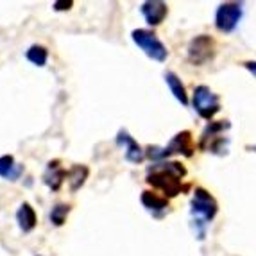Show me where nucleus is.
Listing matches in <instances>:
<instances>
[{"mask_svg":"<svg viewBox=\"0 0 256 256\" xmlns=\"http://www.w3.org/2000/svg\"><path fill=\"white\" fill-rule=\"evenodd\" d=\"M70 212H72V206L66 204V202H58V204H54L50 210V224L56 228L64 226V222H66V217H68Z\"/></svg>","mask_w":256,"mask_h":256,"instance_id":"f3484780","label":"nucleus"},{"mask_svg":"<svg viewBox=\"0 0 256 256\" xmlns=\"http://www.w3.org/2000/svg\"><path fill=\"white\" fill-rule=\"evenodd\" d=\"M142 14L146 18V22L149 26H160L163 20L168 14V6L165 2H160V0H149V2H144L140 8Z\"/></svg>","mask_w":256,"mask_h":256,"instance_id":"9d476101","label":"nucleus"},{"mask_svg":"<svg viewBox=\"0 0 256 256\" xmlns=\"http://www.w3.org/2000/svg\"><path fill=\"white\" fill-rule=\"evenodd\" d=\"M196 147H194V138L190 131H181L178 132L174 138L170 140V144L163 149H158V147H149V156L150 160H163L170 154H184V156H192Z\"/></svg>","mask_w":256,"mask_h":256,"instance_id":"7ed1b4c3","label":"nucleus"},{"mask_svg":"<svg viewBox=\"0 0 256 256\" xmlns=\"http://www.w3.org/2000/svg\"><path fill=\"white\" fill-rule=\"evenodd\" d=\"M116 144L126 147L124 149L126 150V160H128L129 163L138 165V163L144 162V158H146V150L138 146V142L134 140V138H132L126 129H120L118 131V134H116Z\"/></svg>","mask_w":256,"mask_h":256,"instance_id":"1a4fd4ad","label":"nucleus"},{"mask_svg":"<svg viewBox=\"0 0 256 256\" xmlns=\"http://www.w3.org/2000/svg\"><path fill=\"white\" fill-rule=\"evenodd\" d=\"M244 9L238 2H226L220 4L215 13V27L220 32H233L242 20Z\"/></svg>","mask_w":256,"mask_h":256,"instance_id":"39448f33","label":"nucleus"},{"mask_svg":"<svg viewBox=\"0 0 256 256\" xmlns=\"http://www.w3.org/2000/svg\"><path fill=\"white\" fill-rule=\"evenodd\" d=\"M217 212H218V204L215 201V197L208 190H204V188H196V192H194L192 197V214L197 215V217H201L202 220L210 222L215 218Z\"/></svg>","mask_w":256,"mask_h":256,"instance_id":"0eeeda50","label":"nucleus"},{"mask_svg":"<svg viewBox=\"0 0 256 256\" xmlns=\"http://www.w3.org/2000/svg\"><path fill=\"white\" fill-rule=\"evenodd\" d=\"M26 170L22 163H16L13 154H4L0 156V178L8 181H18Z\"/></svg>","mask_w":256,"mask_h":256,"instance_id":"f8f14e48","label":"nucleus"},{"mask_svg":"<svg viewBox=\"0 0 256 256\" xmlns=\"http://www.w3.org/2000/svg\"><path fill=\"white\" fill-rule=\"evenodd\" d=\"M215 56V42L212 36H196V38L190 42L188 45V61L196 66H201V64L208 63V61L214 60Z\"/></svg>","mask_w":256,"mask_h":256,"instance_id":"423d86ee","label":"nucleus"},{"mask_svg":"<svg viewBox=\"0 0 256 256\" xmlns=\"http://www.w3.org/2000/svg\"><path fill=\"white\" fill-rule=\"evenodd\" d=\"M186 176V168L180 162L158 163L147 174V184L160 190L165 197H176L181 194V181Z\"/></svg>","mask_w":256,"mask_h":256,"instance_id":"f257e3e1","label":"nucleus"},{"mask_svg":"<svg viewBox=\"0 0 256 256\" xmlns=\"http://www.w3.org/2000/svg\"><path fill=\"white\" fill-rule=\"evenodd\" d=\"M142 204L144 208L152 212V214H158V212H165L168 210V201H166V197L158 196L156 192H150V190H146V192H142Z\"/></svg>","mask_w":256,"mask_h":256,"instance_id":"4468645a","label":"nucleus"},{"mask_svg":"<svg viewBox=\"0 0 256 256\" xmlns=\"http://www.w3.org/2000/svg\"><path fill=\"white\" fill-rule=\"evenodd\" d=\"M88 176H90V168L86 165H72L68 168V176H66V181H68V186H70V192L76 194L77 190H81V186L86 183L88 180Z\"/></svg>","mask_w":256,"mask_h":256,"instance_id":"ddd939ff","label":"nucleus"},{"mask_svg":"<svg viewBox=\"0 0 256 256\" xmlns=\"http://www.w3.org/2000/svg\"><path fill=\"white\" fill-rule=\"evenodd\" d=\"M16 222L22 233H30L38 226V215L30 202H22L16 212Z\"/></svg>","mask_w":256,"mask_h":256,"instance_id":"9b49d317","label":"nucleus"},{"mask_svg":"<svg viewBox=\"0 0 256 256\" xmlns=\"http://www.w3.org/2000/svg\"><path fill=\"white\" fill-rule=\"evenodd\" d=\"M66 176H68V170L61 165V160H50L45 166L42 181L50 188L52 192H60L63 183L66 181Z\"/></svg>","mask_w":256,"mask_h":256,"instance_id":"6e6552de","label":"nucleus"},{"mask_svg":"<svg viewBox=\"0 0 256 256\" xmlns=\"http://www.w3.org/2000/svg\"><path fill=\"white\" fill-rule=\"evenodd\" d=\"M165 82H166V86L170 88V92H172V95L176 97V100H178V102H181L183 106H188L186 90H184V84L181 82V79L178 77V74L166 72L165 74Z\"/></svg>","mask_w":256,"mask_h":256,"instance_id":"2eb2a0df","label":"nucleus"},{"mask_svg":"<svg viewBox=\"0 0 256 256\" xmlns=\"http://www.w3.org/2000/svg\"><path fill=\"white\" fill-rule=\"evenodd\" d=\"M38 256H42V254H38Z\"/></svg>","mask_w":256,"mask_h":256,"instance_id":"aec40b11","label":"nucleus"},{"mask_svg":"<svg viewBox=\"0 0 256 256\" xmlns=\"http://www.w3.org/2000/svg\"><path fill=\"white\" fill-rule=\"evenodd\" d=\"M72 6H74V0H58V2L52 4V9L60 13V11H70Z\"/></svg>","mask_w":256,"mask_h":256,"instance_id":"a211bd4d","label":"nucleus"},{"mask_svg":"<svg viewBox=\"0 0 256 256\" xmlns=\"http://www.w3.org/2000/svg\"><path fill=\"white\" fill-rule=\"evenodd\" d=\"M132 42L136 43V47H140L144 50V54L147 58H150L152 61H158V63H163V61L168 58V50L162 43V40L154 34L152 30L147 29H134L131 32Z\"/></svg>","mask_w":256,"mask_h":256,"instance_id":"f03ea898","label":"nucleus"},{"mask_svg":"<svg viewBox=\"0 0 256 256\" xmlns=\"http://www.w3.org/2000/svg\"><path fill=\"white\" fill-rule=\"evenodd\" d=\"M26 58H27V61H30L34 66L42 68V66H45V64L48 63V48L34 43V45H30L26 50Z\"/></svg>","mask_w":256,"mask_h":256,"instance_id":"dca6fc26","label":"nucleus"},{"mask_svg":"<svg viewBox=\"0 0 256 256\" xmlns=\"http://www.w3.org/2000/svg\"><path fill=\"white\" fill-rule=\"evenodd\" d=\"M244 66H246V68H248L249 72L256 77V61H246V63H244Z\"/></svg>","mask_w":256,"mask_h":256,"instance_id":"6ab92c4d","label":"nucleus"},{"mask_svg":"<svg viewBox=\"0 0 256 256\" xmlns=\"http://www.w3.org/2000/svg\"><path fill=\"white\" fill-rule=\"evenodd\" d=\"M194 110L199 113V116H202L204 120H212L218 111H220V100H218V95L214 94L208 86L199 84L196 86L192 97Z\"/></svg>","mask_w":256,"mask_h":256,"instance_id":"20e7f679","label":"nucleus"}]
</instances>
